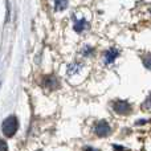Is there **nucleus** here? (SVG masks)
<instances>
[{"label":"nucleus","instance_id":"9d476101","mask_svg":"<svg viewBox=\"0 0 151 151\" xmlns=\"http://www.w3.org/2000/svg\"><path fill=\"white\" fill-rule=\"evenodd\" d=\"M90 53H93V48L91 47H85L83 48V55L85 56H89Z\"/></svg>","mask_w":151,"mask_h":151},{"label":"nucleus","instance_id":"f257e3e1","mask_svg":"<svg viewBox=\"0 0 151 151\" xmlns=\"http://www.w3.org/2000/svg\"><path fill=\"white\" fill-rule=\"evenodd\" d=\"M17 127H19V121L15 115H11V117L5 118L1 125V130L5 137H13L15 133L17 131Z\"/></svg>","mask_w":151,"mask_h":151},{"label":"nucleus","instance_id":"1a4fd4ad","mask_svg":"<svg viewBox=\"0 0 151 151\" xmlns=\"http://www.w3.org/2000/svg\"><path fill=\"white\" fill-rule=\"evenodd\" d=\"M142 109H143V110H147V111H151V93L146 97V99H145L143 105H142Z\"/></svg>","mask_w":151,"mask_h":151},{"label":"nucleus","instance_id":"9b49d317","mask_svg":"<svg viewBox=\"0 0 151 151\" xmlns=\"http://www.w3.org/2000/svg\"><path fill=\"white\" fill-rule=\"evenodd\" d=\"M0 151H8L7 143H5L4 141H0Z\"/></svg>","mask_w":151,"mask_h":151},{"label":"nucleus","instance_id":"20e7f679","mask_svg":"<svg viewBox=\"0 0 151 151\" xmlns=\"http://www.w3.org/2000/svg\"><path fill=\"white\" fill-rule=\"evenodd\" d=\"M118 56H119V50H118L117 48H109L104 55L105 64H107V65H109V64H113L115 60H117Z\"/></svg>","mask_w":151,"mask_h":151},{"label":"nucleus","instance_id":"0eeeda50","mask_svg":"<svg viewBox=\"0 0 151 151\" xmlns=\"http://www.w3.org/2000/svg\"><path fill=\"white\" fill-rule=\"evenodd\" d=\"M142 63H143L145 68L151 70V53H146L142 56Z\"/></svg>","mask_w":151,"mask_h":151},{"label":"nucleus","instance_id":"7ed1b4c3","mask_svg":"<svg viewBox=\"0 0 151 151\" xmlns=\"http://www.w3.org/2000/svg\"><path fill=\"white\" fill-rule=\"evenodd\" d=\"M94 133L98 137H107L111 133V127H110V125L106 121H99V122H97V125L94 126Z\"/></svg>","mask_w":151,"mask_h":151},{"label":"nucleus","instance_id":"39448f33","mask_svg":"<svg viewBox=\"0 0 151 151\" xmlns=\"http://www.w3.org/2000/svg\"><path fill=\"white\" fill-rule=\"evenodd\" d=\"M44 85H45V88H48L49 90H55V89L58 88V81L56 80L55 77L49 76V77L44 78Z\"/></svg>","mask_w":151,"mask_h":151},{"label":"nucleus","instance_id":"6e6552de","mask_svg":"<svg viewBox=\"0 0 151 151\" xmlns=\"http://www.w3.org/2000/svg\"><path fill=\"white\" fill-rule=\"evenodd\" d=\"M88 27V23H86L85 20H81V21H77V23L74 24V31L76 32H82L83 29Z\"/></svg>","mask_w":151,"mask_h":151},{"label":"nucleus","instance_id":"423d86ee","mask_svg":"<svg viewBox=\"0 0 151 151\" xmlns=\"http://www.w3.org/2000/svg\"><path fill=\"white\" fill-rule=\"evenodd\" d=\"M68 7V0H55L56 11H64Z\"/></svg>","mask_w":151,"mask_h":151},{"label":"nucleus","instance_id":"f03ea898","mask_svg":"<svg viewBox=\"0 0 151 151\" xmlns=\"http://www.w3.org/2000/svg\"><path fill=\"white\" fill-rule=\"evenodd\" d=\"M113 110L119 115H127L131 113V104L126 99H117L113 102Z\"/></svg>","mask_w":151,"mask_h":151}]
</instances>
